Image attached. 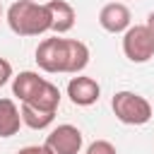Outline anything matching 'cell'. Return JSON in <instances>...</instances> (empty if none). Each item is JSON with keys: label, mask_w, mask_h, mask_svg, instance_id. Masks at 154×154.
<instances>
[{"label": "cell", "mask_w": 154, "mask_h": 154, "mask_svg": "<svg viewBox=\"0 0 154 154\" xmlns=\"http://www.w3.org/2000/svg\"><path fill=\"white\" fill-rule=\"evenodd\" d=\"M82 142H84V137H82L79 128H75L70 123H63V125L53 128L46 135L43 147L51 154H79L82 152Z\"/></svg>", "instance_id": "277c9868"}, {"label": "cell", "mask_w": 154, "mask_h": 154, "mask_svg": "<svg viewBox=\"0 0 154 154\" xmlns=\"http://www.w3.org/2000/svg\"><path fill=\"white\" fill-rule=\"evenodd\" d=\"M17 154H51L43 144H29V147H22Z\"/></svg>", "instance_id": "2e32d148"}, {"label": "cell", "mask_w": 154, "mask_h": 154, "mask_svg": "<svg viewBox=\"0 0 154 154\" xmlns=\"http://www.w3.org/2000/svg\"><path fill=\"white\" fill-rule=\"evenodd\" d=\"M123 53L130 63H147L154 58V34L147 24H130L123 31Z\"/></svg>", "instance_id": "3957f363"}, {"label": "cell", "mask_w": 154, "mask_h": 154, "mask_svg": "<svg viewBox=\"0 0 154 154\" xmlns=\"http://www.w3.org/2000/svg\"><path fill=\"white\" fill-rule=\"evenodd\" d=\"M22 103H29V106H34V108H38V111H48V113H55L58 111V106H60V89L53 84V82H43V87L31 96V99H26V101H22Z\"/></svg>", "instance_id": "7c38bea8"}, {"label": "cell", "mask_w": 154, "mask_h": 154, "mask_svg": "<svg viewBox=\"0 0 154 154\" xmlns=\"http://www.w3.org/2000/svg\"><path fill=\"white\" fill-rule=\"evenodd\" d=\"M12 77H14V75H12V65H10V60L0 58V87H5Z\"/></svg>", "instance_id": "9a60e30c"}, {"label": "cell", "mask_w": 154, "mask_h": 154, "mask_svg": "<svg viewBox=\"0 0 154 154\" xmlns=\"http://www.w3.org/2000/svg\"><path fill=\"white\" fill-rule=\"evenodd\" d=\"M22 128V113L12 99H0V137H12Z\"/></svg>", "instance_id": "8fae6325"}, {"label": "cell", "mask_w": 154, "mask_h": 154, "mask_svg": "<svg viewBox=\"0 0 154 154\" xmlns=\"http://www.w3.org/2000/svg\"><path fill=\"white\" fill-rule=\"evenodd\" d=\"M67 96L75 106H94L101 96V87L94 77L77 75L67 82Z\"/></svg>", "instance_id": "8992f818"}, {"label": "cell", "mask_w": 154, "mask_h": 154, "mask_svg": "<svg viewBox=\"0 0 154 154\" xmlns=\"http://www.w3.org/2000/svg\"><path fill=\"white\" fill-rule=\"evenodd\" d=\"M89 65V48L77 38H65V75H79Z\"/></svg>", "instance_id": "9c48e42d"}, {"label": "cell", "mask_w": 154, "mask_h": 154, "mask_svg": "<svg viewBox=\"0 0 154 154\" xmlns=\"http://www.w3.org/2000/svg\"><path fill=\"white\" fill-rule=\"evenodd\" d=\"M36 65L48 72V75H58V72H65V38L60 36H53V38H43L38 46H36Z\"/></svg>", "instance_id": "5b68a950"}, {"label": "cell", "mask_w": 154, "mask_h": 154, "mask_svg": "<svg viewBox=\"0 0 154 154\" xmlns=\"http://www.w3.org/2000/svg\"><path fill=\"white\" fill-rule=\"evenodd\" d=\"M48 12H51V31L55 34H67L72 26H75V7L65 0H48L46 2Z\"/></svg>", "instance_id": "ba28073f"}, {"label": "cell", "mask_w": 154, "mask_h": 154, "mask_svg": "<svg viewBox=\"0 0 154 154\" xmlns=\"http://www.w3.org/2000/svg\"><path fill=\"white\" fill-rule=\"evenodd\" d=\"M0 17H2V5H0Z\"/></svg>", "instance_id": "ac0fdd59"}, {"label": "cell", "mask_w": 154, "mask_h": 154, "mask_svg": "<svg viewBox=\"0 0 154 154\" xmlns=\"http://www.w3.org/2000/svg\"><path fill=\"white\" fill-rule=\"evenodd\" d=\"M7 26L17 36H41L51 31V12L34 0H17L7 7Z\"/></svg>", "instance_id": "6da1fadb"}, {"label": "cell", "mask_w": 154, "mask_h": 154, "mask_svg": "<svg viewBox=\"0 0 154 154\" xmlns=\"http://www.w3.org/2000/svg\"><path fill=\"white\" fill-rule=\"evenodd\" d=\"M43 82H46V79H43L38 72L24 70V72H19V75L12 77V96H17L19 101H26V99H31V96L43 87Z\"/></svg>", "instance_id": "30bf717a"}, {"label": "cell", "mask_w": 154, "mask_h": 154, "mask_svg": "<svg viewBox=\"0 0 154 154\" xmlns=\"http://www.w3.org/2000/svg\"><path fill=\"white\" fill-rule=\"evenodd\" d=\"M130 22H132V14H130L128 5H123V2H108L99 12V24L108 34H123L130 26Z\"/></svg>", "instance_id": "52a82bcc"}, {"label": "cell", "mask_w": 154, "mask_h": 154, "mask_svg": "<svg viewBox=\"0 0 154 154\" xmlns=\"http://www.w3.org/2000/svg\"><path fill=\"white\" fill-rule=\"evenodd\" d=\"M87 154H118L116 144H111L108 140H94L87 147Z\"/></svg>", "instance_id": "5bb4252c"}, {"label": "cell", "mask_w": 154, "mask_h": 154, "mask_svg": "<svg viewBox=\"0 0 154 154\" xmlns=\"http://www.w3.org/2000/svg\"><path fill=\"white\" fill-rule=\"evenodd\" d=\"M19 113H22V123L31 130H46L53 120H55V113H48V111H38L29 103H22L19 106Z\"/></svg>", "instance_id": "4fadbf2b"}, {"label": "cell", "mask_w": 154, "mask_h": 154, "mask_svg": "<svg viewBox=\"0 0 154 154\" xmlns=\"http://www.w3.org/2000/svg\"><path fill=\"white\" fill-rule=\"evenodd\" d=\"M111 108H113V116L125 125H144V123H149V118L154 113L152 103L144 96H140L135 91H128V89L113 94Z\"/></svg>", "instance_id": "7a4b0ae2"}, {"label": "cell", "mask_w": 154, "mask_h": 154, "mask_svg": "<svg viewBox=\"0 0 154 154\" xmlns=\"http://www.w3.org/2000/svg\"><path fill=\"white\" fill-rule=\"evenodd\" d=\"M144 24H147V29L154 34V12H149V14H147V22H144Z\"/></svg>", "instance_id": "e0dca14e"}]
</instances>
